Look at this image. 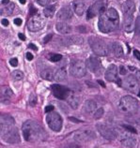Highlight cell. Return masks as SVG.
Returning <instances> with one entry per match:
<instances>
[{
	"instance_id": "20",
	"label": "cell",
	"mask_w": 140,
	"mask_h": 148,
	"mask_svg": "<svg viewBox=\"0 0 140 148\" xmlns=\"http://www.w3.org/2000/svg\"><path fill=\"white\" fill-rule=\"evenodd\" d=\"M56 28L58 33L62 35H67L72 32V26L69 25L67 23L64 22H59L56 25Z\"/></svg>"
},
{
	"instance_id": "9",
	"label": "cell",
	"mask_w": 140,
	"mask_h": 148,
	"mask_svg": "<svg viewBox=\"0 0 140 148\" xmlns=\"http://www.w3.org/2000/svg\"><path fill=\"white\" fill-rule=\"evenodd\" d=\"M51 89L54 96L56 97L57 99H61V100H65L68 99V97L72 94L71 89L67 88L66 86H63V85L60 84H52L51 85Z\"/></svg>"
},
{
	"instance_id": "18",
	"label": "cell",
	"mask_w": 140,
	"mask_h": 148,
	"mask_svg": "<svg viewBox=\"0 0 140 148\" xmlns=\"http://www.w3.org/2000/svg\"><path fill=\"white\" fill-rule=\"evenodd\" d=\"M97 109V104L94 100H87L83 106V112L86 114H93Z\"/></svg>"
},
{
	"instance_id": "15",
	"label": "cell",
	"mask_w": 140,
	"mask_h": 148,
	"mask_svg": "<svg viewBox=\"0 0 140 148\" xmlns=\"http://www.w3.org/2000/svg\"><path fill=\"white\" fill-rule=\"evenodd\" d=\"M106 79L108 82H114V83H117L119 80L118 77V68L116 67V65L112 64L110 65L108 69L106 71Z\"/></svg>"
},
{
	"instance_id": "30",
	"label": "cell",
	"mask_w": 140,
	"mask_h": 148,
	"mask_svg": "<svg viewBox=\"0 0 140 148\" xmlns=\"http://www.w3.org/2000/svg\"><path fill=\"white\" fill-rule=\"evenodd\" d=\"M11 77L13 78V80L15 81H21L24 78V73L21 71H14L11 72Z\"/></svg>"
},
{
	"instance_id": "33",
	"label": "cell",
	"mask_w": 140,
	"mask_h": 148,
	"mask_svg": "<svg viewBox=\"0 0 140 148\" xmlns=\"http://www.w3.org/2000/svg\"><path fill=\"white\" fill-rule=\"evenodd\" d=\"M29 104L30 106H35L37 104V97L35 96V94H31L30 95V98H29Z\"/></svg>"
},
{
	"instance_id": "1",
	"label": "cell",
	"mask_w": 140,
	"mask_h": 148,
	"mask_svg": "<svg viewBox=\"0 0 140 148\" xmlns=\"http://www.w3.org/2000/svg\"><path fill=\"white\" fill-rule=\"evenodd\" d=\"M0 132L1 138L8 143H20V136L15 127L14 119L8 114H1V123H0Z\"/></svg>"
},
{
	"instance_id": "7",
	"label": "cell",
	"mask_w": 140,
	"mask_h": 148,
	"mask_svg": "<svg viewBox=\"0 0 140 148\" xmlns=\"http://www.w3.org/2000/svg\"><path fill=\"white\" fill-rule=\"evenodd\" d=\"M121 85L132 93H138L139 92V82L138 79L134 75H128L121 81Z\"/></svg>"
},
{
	"instance_id": "19",
	"label": "cell",
	"mask_w": 140,
	"mask_h": 148,
	"mask_svg": "<svg viewBox=\"0 0 140 148\" xmlns=\"http://www.w3.org/2000/svg\"><path fill=\"white\" fill-rule=\"evenodd\" d=\"M121 10L124 15H133L135 10V5L133 1H125L121 6Z\"/></svg>"
},
{
	"instance_id": "34",
	"label": "cell",
	"mask_w": 140,
	"mask_h": 148,
	"mask_svg": "<svg viewBox=\"0 0 140 148\" xmlns=\"http://www.w3.org/2000/svg\"><path fill=\"white\" fill-rule=\"evenodd\" d=\"M10 64L12 66V67H17L18 66V59L17 58H11L10 60Z\"/></svg>"
},
{
	"instance_id": "23",
	"label": "cell",
	"mask_w": 140,
	"mask_h": 148,
	"mask_svg": "<svg viewBox=\"0 0 140 148\" xmlns=\"http://www.w3.org/2000/svg\"><path fill=\"white\" fill-rule=\"evenodd\" d=\"M73 10L79 16H82L86 10V3L84 1H73Z\"/></svg>"
},
{
	"instance_id": "13",
	"label": "cell",
	"mask_w": 140,
	"mask_h": 148,
	"mask_svg": "<svg viewBox=\"0 0 140 148\" xmlns=\"http://www.w3.org/2000/svg\"><path fill=\"white\" fill-rule=\"evenodd\" d=\"M94 138H95V133L89 130H79L73 136V139L78 143H87Z\"/></svg>"
},
{
	"instance_id": "11",
	"label": "cell",
	"mask_w": 140,
	"mask_h": 148,
	"mask_svg": "<svg viewBox=\"0 0 140 148\" xmlns=\"http://www.w3.org/2000/svg\"><path fill=\"white\" fill-rule=\"evenodd\" d=\"M97 128H98L101 135L106 140H115L118 137V131L115 128L108 127L104 124H98L97 125Z\"/></svg>"
},
{
	"instance_id": "41",
	"label": "cell",
	"mask_w": 140,
	"mask_h": 148,
	"mask_svg": "<svg viewBox=\"0 0 140 148\" xmlns=\"http://www.w3.org/2000/svg\"><path fill=\"white\" fill-rule=\"evenodd\" d=\"M52 36H53L52 34H49V35H47V36H46V37L44 38V40H43L44 43H47V42H48V41H49V40L52 38Z\"/></svg>"
},
{
	"instance_id": "27",
	"label": "cell",
	"mask_w": 140,
	"mask_h": 148,
	"mask_svg": "<svg viewBox=\"0 0 140 148\" xmlns=\"http://www.w3.org/2000/svg\"><path fill=\"white\" fill-rule=\"evenodd\" d=\"M67 79V72H66L65 69L61 68L58 69L55 72V81L57 82H62Z\"/></svg>"
},
{
	"instance_id": "39",
	"label": "cell",
	"mask_w": 140,
	"mask_h": 148,
	"mask_svg": "<svg viewBox=\"0 0 140 148\" xmlns=\"http://www.w3.org/2000/svg\"><path fill=\"white\" fill-rule=\"evenodd\" d=\"M29 12H30V15H33V16H35V15H37L36 14L37 13V10L35 9V8H33V6L31 5L30 6V11H29Z\"/></svg>"
},
{
	"instance_id": "4",
	"label": "cell",
	"mask_w": 140,
	"mask_h": 148,
	"mask_svg": "<svg viewBox=\"0 0 140 148\" xmlns=\"http://www.w3.org/2000/svg\"><path fill=\"white\" fill-rule=\"evenodd\" d=\"M119 110L126 115H133L137 114L139 108L138 101L130 96H125L119 100Z\"/></svg>"
},
{
	"instance_id": "40",
	"label": "cell",
	"mask_w": 140,
	"mask_h": 148,
	"mask_svg": "<svg viewBox=\"0 0 140 148\" xmlns=\"http://www.w3.org/2000/svg\"><path fill=\"white\" fill-rule=\"evenodd\" d=\"M26 59H28V61H31V60H33V58H34L33 54L31 53H29V52L26 53Z\"/></svg>"
},
{
	"instance_id": "44",
	"label": "cell",
	"mask_w": 140,
	"mask_h": 148,
	"mask_svg": "<svg viewBox=\"0 0 140 148\" xmlns=\"http://www.w3.org/2000/svg\"><path fill=\"white\" fill-rule=\"evenodd\" d=\"M134 56L137 57V59H140V54H139V51H137V50H134Z\"/></svg>"
},
{
	"instance_id": "47",
	"label": "cell",
	"mask_w": 140,
	"mask_h": 148,
	"mask_svg": "<svg viewBox=\"0 0 140 148\" xmlns=\"http://www.w3.org/2000/svg\"><path fill=\"white\" fill-rule=\"evenodd\" d=\"M97 82H98V84H101V85H102L103 87H106V84H104L103 83V81L99 80V81H97Z\"/></svg>"
},
{
	"instance_id": "14",
	"label": "cell",
	"mask_w": 140,
	"mask_h": 148,
	"mask_svg": "<svg viewBox=\"0 0 140 148\" xmlns=\"http://www.w3.org/2000/svg\"><path fill=\"white\" fill-rule=\"evenodd\" d=\"M86 67H87L91 72L99 73L102 71V64H101L100 60L98 58L90 56L86 62Z\"/></svg>"
},
{
	"instance_id": "35",
	"label": "cell",
	"mask_w": 140,
	"mask_h": 148,
	"mask_svg": "<svg viewBox=\"0 0 140 148\" xmlns=\"http://www.w3.org/2000/svg\"><path fill=\"white\" fill-rule=\"evenodd\" d=\"M122 127H123L124 128H126L127 130H129V131H131V132H133V133H137V130H135L134 127H130V126H127V125H123Z\"/></svg>"
},
{
	"instance_id": "38",
	"label": "cell",
	"mask_w": 140,
	"mask_h": 148,
	"mask_svg": "<svg viewBox=\"0 0 140 148\" xmlns=\"http://www.w3.org/2000/svg\"><path fill=\"white\" fill-rule=\"evenodd\" d=\"M22 23H23V20L21 18H15L14 19V24L18 25V26H20L22 25Z\"/></svg>"
},
{
	"instance_id": "5",
	"label": "cell",
	"mask_w": 140,
	"mask_h": 148,
	"mask_svg": "<svg viewBox=\"0 0 140 148\" xmlns=\"http://www.w3.org/2000/svg\"><path fill=\"white\" fill-rule=\"evenodd\" d=\"M88 41L92 51L97 56H106L108 54V47L103 40H100V38H97L95 37H91L89 38Z\"/></svg>"
},
{
	"instance_id": "45",
	"label": "cell",
	"mask_w": 140,
	"mask_h": 148,
	"mask_svg": "<svg viewBox=\"0 0 140 148\" xmlns=\"http://www.w3.org/2000/svg\"><path fill=\"white\" fill-rule=\"evenodd\" d=\"M18 37H19V38H20L21 40H26V36H25L24 34L19 33V34H18Z\"/></svg>"
},
{
	"instance_id": "3",
	"label": "cell",
	"mask_w": 140,
	"mask_h": 148,
	"mask_svg": "<svg viewBox=\"0 0 140 148\" xmlns=\"http://www.w3.org/2000/svg\"><path fill=\"white\" fill-rule=\"evenodd\" d=\"M22 131L25 140L29 143L41 142L46 139L44 130L38 123L32 120H28L23 124Z\"/></svg>"
},
{
	"instance_id": "42",
	"label": "cell",
	"mask_w": 140,
	"mask_h": 148,
	"mask_svg": "<svg viewBox=\"0 0 140 148\" xmlns=\"http://www.w3.org/2000/svg\"><path fill=\"white\" fill-rule=\"evenodd\" d=\"M28 48L29 49H32V50H34V51H38V47L35 44H33V43H30L29 45H28Z\"/></svg>"
},
{
	"instance_id": "16",
	"label": "cell",
	"mask_w": 140,
	"mask_h": 148,
	"mask_svg": "<svg viewBox=\"0 0 140 148\" xmlns=\"http://www.w3.org/2000/svg\"><path fill=\"white\" fill-rule=\"evenodd\" d=\"M57 17L58 20H60L62 22L70 21L72 18V11L71 10V8L64 7V8H62V9H60L57 14Z\"/></svg>"
},
{
	"instance_id": "21",
	"label": "cell",
	"mask_w": 140,
	"mask_h": 148,
	"mask_svg": "<svg viewBox=\"0 0 140 148\" xmlns=\"http://www.w3.org/2000/svg\"><path fill=\"white\" fill-rule=\"evenodd\" d=\"M134 17L133 15H125L124 16V24H123V27L124 30L126 32L130 33L134 30Z\"/></svg>"
},
{
	"instance_id": "25",
	"label": "cell",
	"mask_w": 140,
	"mask_h": 148,
	"mask_svg": "<svg viewBox=\"0 0 140 148\" xmlns=\"http://www.w3.org/2000/svg\"><path fill=\"white\" fill-rule=\"evenodd\" d=\"M111 51H112L113 54H114L116 57H121L123 56V53H124L122 46L120 45L119 43H118V42H114V43H112Z\"/></svg>"
},
{
	"instance_id": "12",
	"label": "cell",
	"mask_w": 140,
	"mask_h": 148,
	"mask_svg": "<svg viewBox=\"0 0 140 148\" xmlns=\"http://www.w3.org/2000/svg\"><path fill=\"white\" fill-rule=\"evenodd\" d=\"M44 25H45L44 19L41 16H40V15H35L28 23V28L31 32H37V31L41 30L44 26Z\"/></svg>"
},
{
	"instance_id": "49",
	"label": "cell",
	"mask_w": 140,
	"mask_h": 148,
	"mask_svg": "<svg viewBox=\"0 0 140 148\" xmlns=\"http://www.w3.org/2000/svg\"><path fill=\"white\" fill-rule=\"evenodd\" d=\"M20 3H21V4H26V1H23V0H21Z\"/></svg>"
},
{
	"instance_id": "10",
	"label": "cell",
	"mask_w": 140,
	"mask_h": 148,
	"mask_svg": "<svg viewBox=\"0 0 140 148\" xmlns=\"http://www.w3.org/2000/svg\"><path fill=\"white\" fill-rule=\"evenodd\" d=\"M106 2L103 1L95 2L93 5H91L88 8V10L87 11V18L91 19L93 17H95L97 14L103 13L106 11Z\"/></svg>"
},
{
	"instance_id": "31",
	"label": "cell",
	"mask_w": 140,
	"mask_h": 148,
	"mask_svg": "<svg viewBox=\"0 0 140 148\" xmlns=\"http://www.w3.org/2000/svg\"><path fill=\"white\" fill-rule=\"evenodd\" d=\"M62 58H63V56L59 53H50L49 54V60L52 62H58V61H60Z\"/></svg>"
},
{
	"instance_id": "46",
	"label": "cell",
	"mask_w": 140,
	"mask_h": 148,
	"mask_svg": "<svg viewBox=\"0 0 140 148\" xmlns=\"http://www.w3.org/2000/svg\"><path fill=\"white\" fill-rule=\"evenodd\" d=\"M120 74H122V75L126 74V69H124L123 66H121V67H120Z\"/></svg>"
},
{
	"instance_id": "37",
	"label": "cell",
	"mask_w": 140,
	"mask_h": 148,
	"mask_svg": "<svg viewBox=\"0 0 140 148\" xmlns=\"http://www.w3.org/2000/svg\"><path fill=\"white\" fill-rule=\"evenodd\" d=\"M37 3L39 4V5L42 6V7H48V5L51 2H50V1H37Z\"/></svg>"
},
{
	"instance_id": "29",
	"label": "cell",
	"mask_w": 140,
	"mask_h": 148,
	"mask_svg": "<svg viewBox=\"0 0 140 148\" xmlns=\"http://www.w3.org/2000/svg\"><path fill=\"white\" fill-rule=\"evenodd\" d=\"M14 4L13 3H10L9 5H8L6 8H5V10H1V14H5V15H11L12 14V11L14 10Z\"/></svg>"
},
{
	"instance_id": "6",
	"label": "cell",
	"mask_w": 140,
	"mask_h": 148,
	"mask_svg": "<svg viewBox=\"0 0 140 148\" xmlns=\"http://www.w3.org/2000/svg\"><path fill=\"white\" fill-rule=\"evenodd\" d=\"M46 122L48 124V127L51 128L53 131L58 132L61 130L62 125H63V119L60 116L58 112L53 111L51 112H48L46 116Z\"/></svg>"
},
{
	"instance_id": "48",
	"label": "cell",
	"mask_w": 140,
	"mask_h": 148,
	"mask_svg": "<svg viewBox=\"0 0 140 148\" xmlns=\"http://www.w3.org/2000/svg\"><path fill=\"white\" fill-rule=\"evenodd\" d=\"M10 3V1H2V2H1L2 5H9Z\"/></svg>"
},
{
	"instance_id": "24",
	"label": "cell",
	"mask_w": 140,
	"mask_h": 148,
	"mask_svg": "<svg viewBox=\"0 0 140 148\" xmlns=\"http://www.w3.org/2000/svg\"><path fill=\"white\" fill-rule=\"evenodd\" d=\"M66 100L68 101L69 105L73 109V110H76V109H78L79 105H80V102H81L79 97L74 96V95H72V94L68 97V99H66Z\"/></svg>"
},
{
	"instance_id": "22",
	"label": "cell",
	"mask_w": 140,
	"mask_h": 148,
	"mask_svg": "<svg viewBox=\"0 0 140 148\" xmlns=\"http://www.w3.org/2000/svg\"><path fill=\"white\" fill-rule=\"evenodd\" d=\"M13 97L12 90L8 86H2L1 87V102H6L9 101Z\"/></svg>"
},
{
	"instance_id": "26",
	"label": "cell",
	"mask_w": 140,
	"mask_h": 148,
	"mask_svg": "<svg viewBox=\"0 0 140 148\" xmlns=\"http://www.w3.org/2000/svg\"><path fill=\"white\" fill-rule=\"evenodd\" d=\"M41 77L46 81H53V80H55V72H54L52 69H46L41 72Z\"/></svg>"
},
{
	"instance_id": "36",
	"label": "cell",
	"mask_w": 140,
	"mask_h": 148,
	"mask_svg": "<svg viewBox=\"0 0 140 148\" xmlns=\"http://www.w3.org/2000/svg\"><path fill=\"white\" fill-rule=\"evenodd\" d=\"M54 110H55V107L53 106V105H49V106H46L45 107V112H53Z\"/></svg>"
},
{
	"instance_id": "32",
	"label": "cell",
	"mask_w": 140,
	"mask_h": 148,
	"mask_svg": "<svg viewBox=\"0 0 140 148\" xmlns=\"http://www.w3.org/2000/svg\"><path fill=\"white\" fill-rule=\"evenodd\" d=\"M103 112H104L103 109V108H100L97 111L94 112V114H93V116H94V118H96V119H100L103 116Z\"/></svg>"
},
{
	"instance_id": "8",
	"label": "cell",
	"mask_w": 140,
	"mask_h": 148,
	"mask_svg": "<svg viewBox=\"0 0 140 148\" xmlns=\"http://www.w3.org/2000/svg\"><path fill=\"white\" fill-rule=\"evenodd\" d=\"M70 72L75 78H82L87 74V67L82 61H73L70 67Z\"/></svg>"
},
{
	"instance_id": "43",
	"label": "cell",
	"mask_w": 140,
	"mask_h": 148,
	"mask_svg": "<svg viewBox=\"0 0 140 148\" xmlns=\"http://www.w3.org/2000/svg\"><path fill=\"white\" fill-rule=\"evenodd\" d=\"M1 24H2V25H4V26H8V25H9V21H8L7 19H2Z\"/></svg>"
},
{
	"instance_id": "2",
	"label": "cell",
	"mask_w": 140,
	"mask_h": 148,
	"mask_svg": "<svg viewBox=\"0 0 140 148\" xmlns=\"http://www.w3.org/2000/svg\"><path fill=\"white\" fill-rule=\"evenodd\" d=\"M119 16L115 9H108L101 14L99 19V29L103 33H110L119 28Z\"/></svg>"
},
{
	"instance_id": "17",
	"label": "cell",
	"mask_w": 140,
	"mask_h": 148,
	"mask_svg": "<svg viewBox=\"0 0 140 148\" xmlns=\"http://www.w3.org/2000/svg\"><path fill=\"white\" fill-rule=\"evenodd\" d=\"M120 143L124 147H134L137 145V139L132 135L124 134L120 138Z\"/></svg>"
},
{
	"instance_id": "28",
	"label": "cell",
	"mask_w": 140,
	"mask_h": 148,
	"mask_svg": "<svg viewBox=\"0 0 140 148\" xmlns=\"http://www.w3.org/2000/svg\"><path fill=\"white\" fill-rule=\"evenodd\" d=\"M55 11H56V5H51L45 8L43 10V13L45 15V17L51 18L54 16V14H55Z\"/></svg>"
}]
</instances>
